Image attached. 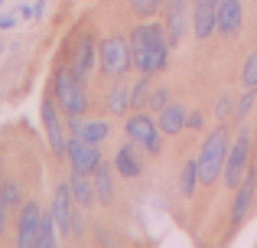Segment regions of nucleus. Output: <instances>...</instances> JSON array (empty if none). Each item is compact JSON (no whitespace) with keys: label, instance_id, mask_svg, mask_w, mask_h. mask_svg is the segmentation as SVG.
Returning a JSON list of instances; mask_svg holds the SVG:
<instances>
[{"label":"nucleus","instance_id":"f257e3e1","mask_svg":"<svg viewBox=\"0 0 257 248\" xmlns=\"http://www.w3.org/2000/svg\"><path fill=\"white\" fill-rule=\"evenodd\" d=\"M131 62L140 72H163L166 59H170V36H166L163 23H144L131 33Z\"/></svg>","mask_w":257,"mask_h":248},{"label":"nucleus","instance_id":"f03ea898","mask_svg":"<svg viewBox=\"0 0 257 248\" xmlns=\"http://www.w3.org/2000/svg\"><path fill=\"white\" fill-rule=\"evenodd\" d=\"M228 131L225 127H215L212 134L205 137V144H202V153L195 157V163H199V183L212 186L215 180L221 177V170H225V157H228Z\"/></svg>","mask_w":257,"mask_h":248},{"label":"nucleus","instance_id":"7ed1b4c3","mask_svg":"<svg viewBox=\"0 0 257 248\" xmlns=\"http://www.w3.org/2000/svg\"><path fill=\"white\" fill-rule=\"evenodd\" d=\"M56 105L62 115L69 118H82L85 108H88V92H85V82L75 69H59L56 72Z\"/></svg>","mask_w":257,"mask_h":248},{"label":"nucleus","instance_id":"20e7f679","mask_svg":"<svg viewBox=\"0 0 257 248\" xmlns=\"http://www.w3.org/2000/svg\"><path fill=\"white\" fill-rule=\"evenodd\" d=\"M98 65L104 75L111 78H124L127 69H131V43L124 36H107L104 43L98 46Z\"/></svg>","mask_w":257,"mask_h":248},{"label":"nucleus","instance_id":"39448f33","mask_svg":"<svg viewBox=\"0 0 257 248\" xmlns=\"http://www.w3.org/2000/svg\"><path fill=\"white\" fill-rule=\"evenodd\" d=\"M247 157H251V131H247V127H241L238 140L228 147V157H225V170H221L225 186H231V190H234V186L244 180V173H247Z\"/></svg>","mask_w":257,"mask_h":248},{"label":"nucleus","instance_id":"423d86ee","mask_svg":"<svg viewBox=\"0 0 257 248\" xmlns=\"http://www.w3.org/2000/svg\"><path fill=\"white\" fill-rule=\"evenodd\" d=\"M65 157H69V163H72V173H88V177H91V173L98 170V163H101L98 144H88V140H82V137L69 140Z\"/></svg>","mask_w":257,"mask_h":248},{"label":"nucleus","instance_id":"0eeeda50","mask_svg":"<svg viewBox=\"0 0 257 248\" xmlns=\"http://www.w3.org/2000/svg\"><path fill=\"white\" fill-rule=\"evenodd\" d=\"M189 10H192V0H166V36H170V46L176 49V46L186 39V17Z\"/></svg>","mask_w":257,"mask_h":248},{"label":"nucleus","instance_id":"6e6552de","mask_svg":"<svg viewBox=\"0 0 257 248\" xmlns=\"http://www.w3.org/2000/svg\"><path fill=\"white\" fill-rule=\"evenodd\" d=\"M39 222H43V212L33 203H20V225H17V245L20 248H36V235H39Z\"/></svg>","mask_w":257,"mask_h":248},{"label":"nucleus","instance_id":"1a4fd4ad","mask_svg":"<svg viewBox=\"0 0 257 248\" xmlns=\"http://www.w3.org/2000/svg\"><path fill=\"white\" fill-rule=\"evenodd\" d=\"M254 190H257V170L254 167H247L244 180H241L238 186H234V203H231V225H241L247 216V209H251L254 203Z\"/></svg>","mask_w":257,"mask_h":248},{"label":"nucleus","instance_id":"9d476101","mask_svg":"<svg viewBox=\"0 0 257 248\" xmlns=\"http://www.w3.org/2000/svg\"><path fill=\"white\" fill-rule=\"evenodd\" d=\"M192 30L199 39H208L218 30V0H192Z\"/></svg>","mask_w":257,"mask_h":248},{"label":"nucleus","instance_id":"9b49d317","mask_svg":"<svg viewBox=\"0 0 257 248\" xmlns=\"http://www.w3.org/2000/svg\"><path fill=\"white\" fill-rule=\"evenodd\" d=\"M75 196H72V186L62 183L56 186V193H52V219H56L59 232H65L69 235V222H72V212H75Z\"/></svg>","mask_w":257,"mask_h":248},{"label":"nucleus","instance_id":"f8f14e48","mask_svg":"<svg viewBox=\"0 0 257 248\" xmlns=\"http://www.w3.org/2000/svg\"><path fill=\"white\" fill-rule=\"evenodd\" d=\"M43 124H46L49 147H52L56 153H62V157H65V147H69V140H65V124H62V118H59V105H52V102L43 105Z\"/></svg>","mask_w":257,"mask_h":248},{"label":"nucleus","instance_id":"ddd939ff","mask_svg":"<svg viewBox=\"0 0 257 248\" xmlns=\"http://www.w3.org/2000/svg\"><path fill=\"white\" fill-rule=\"evenodd\" d=\"M94 56H98V46H94V39L88 36V33H82L75 43V49H72V69L78 72V75H88V72L94 69Z\"/></svg>","mask_w":257,"mask_h":248},{"label":"nucleus","instance_id":"4468645a","mask_svg":"<svg viewBox=\"0 0 257 248\" xmlns=\"http://www.w3.org/2000/svg\"><path fill=\"white\" fill-rule=\"evenodd\" d=\"M157 121H153L150 115H144V111H134L131 118H127V124H124V134H127V140L131 144H147V140L153 137V131H157Z\"/></svg>","mask_w":257,"mask_h":248},{"label":"nucleus","instance_id":"2eb2a0df","mask_svg":"<svg viewBox=\"0 0 257 248\" xmlns=\"http://www.w3.org/2000/svg\"><path fill=\"white\" fill-rule=\"evenodd\" d=\"M241 0H218V33L234 36L241 30Z\"/></svg>","mask_w":257,"mask_h":248},{"label":"nucleus","instance_id":"dca6fc26","mask_svg":"<svg viewBox=\"0 0 257 248\" xmlns=\"http://www.w3.org/2000/svg\"><path fill=\"white\" fill-rule=\"evenodd\" d=\"M72 137H82V140H88V144H101V140L107 137V127L104 121H82V118H72Z\"/></svg>","mask_w":257,"mask_h":248},{"label":"nucleus","instance_id":"f3484780","mask_svg":"<svg viewBox=\"0 0 257 248\" xmlns=\"http://www.w3.org/2000/svg\"><path fill=\"white\" fill-rule=\"evenodd\" d=\"M69 186H72V196H75V203L82 206V209H88V206L98 199V193H94V180H88V173H72Z\"/></svg>","mask_w":257,"mask_h":248},{"label":"nucleus","instance_id":"a211bd4d","mask_svg":"<svg viewBox=\"0 0 257 248\" xmlns=\"http://www.w3.org/2000/svg\"><path fill=\"white\" fill-rule=\"evenodd\" d=\"M160 131L163 134H179L182 127H186V111L179 108V105H166L163 111H160Z\"/></svg>","mask_w":257,"mask_h":248},{"label":"nucleus","instance_id":"6ab92c4d","mask_svg":"<svg viewBox=\"0 0 257 248\" xmlns=\"http://www.w3.org/2000/svg\"><path fill=\"white\" fill-rule=\"evenodd\" d=\"M114 167H117V173L120 177H137L140 173V157L134 153V147H120L117 150V157H114Z\"/></svg>","mask_w":257,"mask_h":248},{"label":"nucleus","instance_id":"aec40b11","mask_svg":"<svg viewBox=\"0 0 257 248\" xmlns=\"http://www.w3.org/2000/svg\"><path fill=\"white\" fill-rule=\"evenodd\" d=\"M107 108H111L114 115H127V111H131V89H127L120 78L111 89V95H107Z\"/></svg>","mask_w":257,"mask_h":248},{"label":"nucleus","instance_id":"412c9836","mask_svg":"<svg viewBox=\"0 0 257 248\" xmlns=\"http://www.w3.org/2000/svg\"><path fill=\"white\" fill-rule=\"evenodd\" d=\"M195 186H199V163H195V160H186V167H182V173H179V193L186 199H192Z\"/></svg>","mask_w":257,"mask_h":248},{"label":"nucleus","instance_id":"4be33fe9","mask_svg":"<svg viewBox=\"0 0 257 248\" xmlns=\"http://www.w3.org/2000/svg\"><path fill=\"white\" fill-rule=\"evenodd\" d=\"M94 193H98V199H111L114 196V186H111V167L101 160L98 163V170H94Z\"/></svg>","mask_w":257,"mask_h":248},{"label":"nucleus","instance_id":"5701e85b","mask_svg":"<svg viewBox=\"0 0 257 248\" xmlns=\"http://www.w3.org/2000/svg\"><path fill=\"white\" fill-rule=\"evenodd\" d=\"M150 92H153V89H150V72H144V75L134 82V89H131V108L140 111L147 102H150Z\"/></svg>","mask_w":257,"mask_h":248},{"label":"nucleus","instance_id":"b1692460","mask_svg":"<svg viewBox=\"0 0 257 248\" xmlns=\"http://www.w3.org/2000/svg\"><path fill=\"white\" fill-rule=\"evenodd\" d=\"M56 219L52 216H43V222H39V235H36V248H52L56 245Z\"/></svg>","mask_w":257,"mask_h":248},{"label":"nucleus","instance_id":"393cba45","mask_svg":"<svg viewBox=\"0 0 257 248\" xmlns=\"http://www.w3.org/2000/svg\"><path fill=\"white\" fill-rule=\"evenodd\" d=\"M241 82H244V89H257V52L247 56L244 72H241Z\"/></svg>","mask_w":257,"mask_h":248},{"label":"nucleus","instance_id":"a878e982","mask_svg":"<svg viewBox=\"0 0 257 248\" xmlns=\"http://www.w3.org/2000/svg\"><path fill=\"white\" fill-rule=\"evenodd\" d=\"M131 7L140 13V17H153V13H160L163 0H131Z\"/></svg>","mask_w":257,"mask_h":248},{"label":"nucleus","instance_id":"bb28decb","mask_svg":"<svg viewBox=\"0 0 257 248\" xmlns=\"http://www.w3.org/2000/svg\"><path fill=\"white\" fill-rule=\"evenodd\" d=\"M254 102H257V95H254V89H247V92H244V95H241V98H238V105H234V118H244V115H247V111H251V108H254Z\"/></svg>","mask_w":257,"mask_h":248},{"label":"nucleus","instance_id":"cd10ccee","mask_svg":"<svg viewBox=\"0 0 257 248\" xmlns=\"http://www.w3.org/2000/svg\"><path fill=\"white\" fill-rule=\"evenodd\" d=\"M0 199H4L7 206H20V190H17V183L4 180V186H0Z\"/></svg>","mask_w":257,"mask_h":248},{"label":"nucleus","instance_id":"c85d7f7f","mask_svg":"<svg viewBox=\"0 0 257 248\" xmlns=\"http://www.w3.org/2000/svg\"><path fill=\"white\" fill-rule=\"evenodd\" d=\"M147 105H150V108L160 115V111L170 105V92H166V89H153V92H150V102H147Z\"/></svg>","mask_w":257,"mask_h":248},{"label":"nucleus","instance_id":"c756f323","mask_svg":"<svg viewBox=\"0 0 257 248\" xmlns=\"http://www.w3.org/2000/svg\"><path fill=\"white\" fill-rule=\"evenodd\" d=\"M144 147H147V153H153V157H157V153H163V131L157 127V131H153V137L147 140Z\"/></svg>","mask_w":257,"mask_h":248},{"label":"nucleus","instance_id":"7c9ffc66","mask_svg":"<svg viewBox=\"0 0 257 248\" xmlns=\"http://www.w3.org/2000/svg\"><path fill=\"white\" fill-rule=\"evenodd\" d=\"M231 111H234L231 98H228V95H221V98H218V105H215V115H218V118H228Z\"/></svg>","mask_w":257,"mask_h":248},{"label":"nucleus","instance_id":"2f4dec72","mask_svg":"<svg viewBox=\"0 0 257 248\" xmlns=\"http://www.w3.org/2000/svg\"><path fill=\"white\" fill-rule=\"evenodd\" d=\"M202 124H205V118H202L199 111H192V115H186V127H189V131H199Z\"/></svg>","mask_w":257,"mask_h":248},{"label":"nucleus","instance_id":"473e14b6","mask_svg":"<svg viewBox=\"0 0 257 248\" xmlns=\"http://www.w3.org/2000/svg\"><path fill=\"white\" fill-rule=\"evenodd\" d=\"M17 26V13H0V30H13Z\"/></svg>","mask_w":257,"mask_h":248},{"label":"nucleus","instance_id":"72a5a7b5","mask_svg":"<svg viewBox=\"0 0 257 248\" xmlns=\"http://www.w3.org/2000/svg\"><path fill=\"white\" fill-rule=\"evenodd\" d=\"M7 209H10V206L0 199V232H4V225H7Z\"/></svg>","mask_w":257,"mask_h":248},{"label":"nucleus","instance_id":"f704fd0d","mask_svg":"<svg viewBox=\"0 0 257 248\" xmlns=\"http://www.w3.org/2000/svg\"><path fill=\"white\" fill-rule=\"evenodd\" d=\"M0 7H4V0H0Z\"/></svg>","mask_w":257,"mask_h":248}]
</instances>
